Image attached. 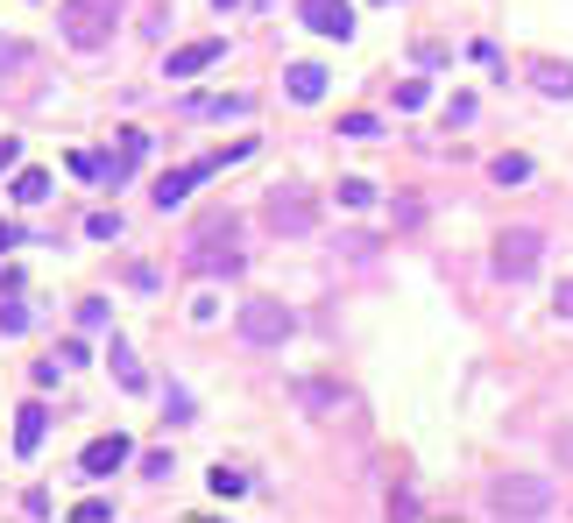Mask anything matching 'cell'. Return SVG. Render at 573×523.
<instances>
[{"instance_id": "17", "label": "cell", "mask_w": 573, "mask_h": 523, "mask_svg": "<svg viewBox=\"0 0 573 523\" xmlns=\"http://www.w3.org/2000/svg\"><path fill=\"white\" fill-rule=\"evenodd\" d=\"M489 177H495V185H524V177H531V156H495Z\"/></svg>"}, {"instance_id": "28", "label": "cell", "mask_w": 573, "mask_h": 523, "mask_svg": "<svg viewBox=\"0 0 573 523\" xmlns=\"http://www.w3.org/2000/svg\"><path fill=\"white\" fill-rule=\"evenodd\" d=\"M14 241H22V227H8V219H0V255H8Z\"/></svg>"}, {"instance_id": "14", "label": "cell", "mask_w": 573, "mask_h": 523, "mask_svg": "<svg viewBox=\"0 0 573 523\" xmlns=\"http://www.w3.org/2000/svg\"><path fill=\"white\" fill-rule=\"evenodd\" d=\"M14 199L43 205V199H50V170H14Z\"/></svg>"}, {"instance_id": "20", "label": "cell", "mask_w": 573, "mask_h": 523, "mask_svg": "<svg viewBox=\"0 0 573 523\" xmlns=\"http://www.w3.org/2000/svg\"><path fill=\"white\" fill-rule=\"evenodd\" d=\"M369 199H375L369 177H340V205H369Z\"/></svg>"}, {"instance_id": "13", "label": "cell", "mask_w": 573, "mask_h": 523, "mask_svg": "<svg viewBox=\"0 0 573 523\" xmlns=\"http://www.w3.org/2000/svg\"><path fill=\"white\" fill-rule=\"evenodd\" d=\"M107 361H114V376H120V390H149V376H142V361H135V354H128V347H120V340H114V347H107Z\"/></svg>"}, {"instance_id": "22", "label": "cell", "mask_w": 573, "mask_h": 523, "mask_svg": "<svg viewBox=\"0 0 573 523\" xmlns=\"http://www.w3.org/2000/svg\"><path fill=\"white\" fill-rule=\"evenodd\" d=\"M71 516H79V523H107V516H114V502H107V496H85Z\"/></svg>"}, {"instance_id": "7", "label": "cell", "mask_w": 573, "mask_h": 523, "mask_svg": "<svg viewBox=\"0 0 573 523\" xmlns=\"http://www.w3.org/2000/svg\"><path fill=\"white\" fill-rule=\"evenodd\" d=\"M297 22H305L312 36H326V43L354 36V8H347V0H297Z\"/></svg>"}, {"instance_id": "11", "label": "cell", "mask_w": 573, "mask_h": 523, "mask_svg": "<svg viewBox=\"0 0 573 523\" xmlns=\"http://www.w3.org/2000/svg\"><path fill=\"white\" fill-rule=\"evenodd\" d=\"M283 85H291V99H305V107H312V99H326V71L319 64H291V71H283Z\"/></svg>"}, {"instance_id": "6", "label": "cell", "mask_w": 573, "mask_h": 523, "mask_svg": "<svg viewBox=\"0 0 573 523\" xmlns=\"http://www.w3.org/2000/svg\"><path fill=\"white\" fill-rule=\"evenodd\" d=\"M262 219H269L277 234H312L319 205H312V191H297V185H277V191H269V205H262Z\"/></svg>"}, {"instance_id": "10", "label": "cell", "mask_w": 573, "mask_h": 523, "mask_svg": "<svg viewBox=\"0 0 573 523\" xmlns=\"http://www.w3.org/2000/svg\"><path fill=\"white\" fill-rule=\"evenodd\" d=\"M43 439H50V411H43V403H22V411H14V453L36 460Z\"/></svg>"}, {"instance_id": "23", "label": "cell", "mask_w": 573, "mask_h": 523, "mask_svg": "<svg viewBox=\"0 0 573 523\" xmlns=\"http://www.w3.org/2000/svg\"><path fill=\"white\" fill-rule=\"evenodd\" d=\"M171 474H177L171 453H149V460H142V482H171Z\"/></svg>"}, {"instance_id": "5", "label": "cell", "mask_w": 573, "mask_h": 523, "mask_svg": "<svg viewBox=\"0 0 573 523\" xmlns=\"http://www.w3.org/2000/svg\"><path fill=\"white\" fill-rule=\"evenodd\" d=\"M538 255H546V234H538V227H510V234H495V276L524 283V276L538 269Z\"/></svg>"}, {"instance_id": "24", "label": "cell", "mask_w": 573, "mask_h": 523, "mask_svg": "<svg viewBox=\"0 0 573 523\" xmlns=\"http://www.w3.org/2000/svg\"><path fill=\"white\" fill-rule=\"evenodd\" d=\"M28 325V305H0V333H22Z\"/></svg>"}, {"instance_id": "27", "label": "cell", "mask_w": 573, "mask_h": 523, "mask_svg": "<svg viewBox=\"0 0 573 523\" xmlns=\"http://www.w3.org/2000/svg\"><path fill=\"white\" fill-rule=\"evenodd\" d=\"M552 305H560V319H573V276L560 283V297H552Z\"/></svg>"}, {"instance_id": "26", "label": "cell", "mask_w": 573, "mask_h": 523, "mask_svg": "<svg viewBox=\"0 0 573 523\" xmlns=\"http://www.w3.org/2000/svg\"><path fill=\"white\" fill-rule=\"evenodd\" d=\"M14 163H22V142H14V134H0V170H14Z\"/></svg>"}, {"instance_id": "9", "label": "cell", "mask_w": 573, "mask_h": 523, "mask_svg": "<svg viewBox=\"0 0 573 523\" xmlns=\"http://www.w3.org/2000/svg\"><path fill=\"white\" fill-rule=\"evenodd\" d=\"M128 460H135V445L120 439V431H107V439H93V445L79 453V467L93 474V482H107V474H114V467H128Z\"/></svg>"}, {"instance_id": "29", "label": "cell", "mask_w": 573, "mask_h": 523, "mask_svg": "<svg viewBox=\"0 0 573 523\" xmlns=\"http://www.w3.org/2000/svg\"><path fill=\"white\" fill-rule=\"evenodd\" d=\"M560 460H566V467H573V431H560Z\"/></svg>"}, {"instance_id": "2", "label": "cell", "mask_w": 573, "mask_h": 523, "mask_svg": "<svg viewBox=\"0 0 573 523\" xmlns=\"http://www.w3.org/2000/svg\"><path fill=\"white\" fill-rule=\"evenodd\" d=\"M114 22H120V0H65L57 8V28H65L71 50H107Z\"/></svg>"}, {"instance_id": "8", "label": "cell", "mask_w": 573, "mask_h": 523, "mask_svg": "<svg viewBox=\"0 0 573 523\" xmlns=\"http://www.w3.org/2000/svg\"><path fill=\"white\" fill-rule=\"evenodd\" d=\"M220 57H227V36H199V43H185V50H171L163 79H199V71H213Z\"/></svg>"}, {"instance_id": "16", "label": "cell", "mask_w": 573, "mask_h": 523, "mask_svg": "<svg viewBox=\"0 0 573 523\" xmlns=\"http://www.w3.org/2000/svg\"><path fill=\"white\" fill-rule=\"evenodd\" d=\"M213 496H220V502L248 496V474H241V467H227V460H220V467H213Z\"/></svg>"}, {"instance_id": "21", "label": "cell", "mask_w": 573, "mask_h": 523, "mask_svg": "<svg viewBox=\"0 0 573 523\" xmlns=\"http://www.w3.org/2000/svg\"><path fill=\"white\" fill-rule=\"evenodd\" d=\"M85 234H93V241H120V213H93V219H85Z\"/></svg>"}, {"instance_id": "3", "label": "cell", "mask_w": 573, "mask_h": 523, "mask_svg": "<svg viewBox=\"0 0 573 523\" xmlns=\"http://www.w3.org/2000/svg\"><path fill=\"white\" fill-rule=\"evenodd\" d=\"M291 333H297L291 305H277V297H248V305H241V340H248V347H283Z\"/></svg>"}, {"instance_id": "18", "label": "cell", "mask_w": 573, "mask_h": 523, "mask_svg": "<svg viewBox=\"0 0 573 523\" xmlns=\"http://www.w3.org/2000/svg\"><path fill=\"white\" fill-rule=\"evenodd\" d=\"M340 134H347V142H375L383 121H375V114H340Z\"/></svg>"}, {"instance_id": "15", "label": "cell", "mask_w": 573, "mask_h": 523, "mask_svg": "<svg viewBox=\"0 0 573 523\" xmlns=\"http://www.w3.org/2000/svg\"><path fill=\"white\" fill-rule=\"evenodd\" d=\"M538 93L546 99H573V71L566 64H538Z\"/></svg>"}, {"instance_id": "30", "label": "cell", "mask_w": 573, "mask_h": 523, "mask_svg": "<svg viewBox=\"0 0 573 523\" xmlns=\"http://www.w3.org/2000/svg\"><path fill=\"white\" fill-rule=\"evenodd\" d=\"M213 8H234V0H213Z\"/></svg>"}, {"instance_id": "1", "label": "cell", "mask_w": 573, "mask_h": 523, "mask_svg": "<svg viewBox=\"0 0 573 523\" xmlns=\"http://www.w3.org/2000/svg\"><path fill=\"white\" fill-rule=\"evenodd\" d=\"M241 219L234 213H220V219H206L199 227V241L185 248V269H199V276H241Z\"/></svg>"}, {"instance_id": "19", "label": "cell", "mask_w": 573, "mask_h": 523, "mask_svg": "<svg viewBox=\"0 0 573 523\" xmlns=\"http://www.w3.org/2000/svg\"><path fill=\"white\" fill-rule=\"evenodd\" d=\"M425 99H432V85H425V79H404V85H397V114H418Z\"/></svg>"}, {"instance_id": "12", "label": "cell", "mask_w": 573, "mask_h": 523, "mask_svg": "<svg viewBox=\"0 0 573 523\" xmlns=\"http://www.w3.org/2000/svg\"><path fill=\"white\" fill-rule=\"evenodd\" d=\"M185 114H199V121H227V114H248V99H241V93H227V99L206 93V99H191Z\"/></svg>"}, {"instance_id": "4", "label": "cell", "mask_w": 573, "mask_h": 523, "mask_svg": "<svg viewBox=\"0 0 573 523\" xmlns=\"http://www.w3.org/2000/svg\"><path fill=\"white\" fill-rule=\"evenodd\" d=\"M489 510L495 516H546L552 510V482H538V474H503V482L489 488Z\"/></svg>"}, {"instance_id": "25", "label": "cell", "mask_w": 573, "mask_h": 523, "mask_svg": "<svg viewBox=\"0 0 573 523\" xmlns=\"http://www.w3.org/2000/svg\"><path fill=\"white\" fill-rule=\"evenodd\" d=\"M467 121H475V99H467V93H460V99H454V107H446V128H467Z\"/></svg>"}]
</instances>
